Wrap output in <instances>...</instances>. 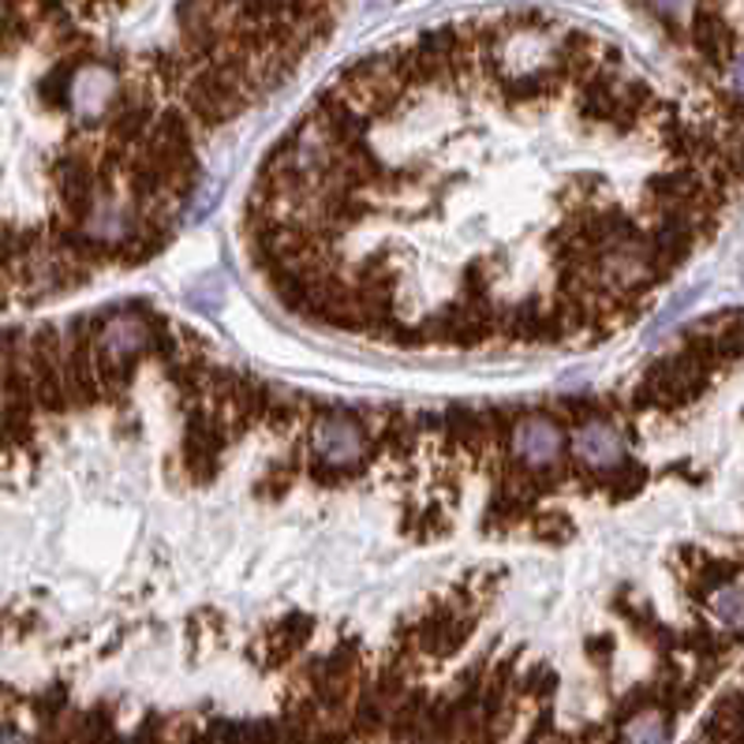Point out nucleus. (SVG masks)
Masks as SVG:
<instances>
[{"label":"nucleus","mask_w":744,"mask_h":744,"mask_svg":"<svg viewBox=\"0 0 744 744\" xmlns=\"http://www.w3.org/2000/svg\"><path fill=\"white\" fill-rule=\"evenodd\" d=\"M314 460L329 471H345L367 460L371 449V434L356 416L348 411H326V416L314 423Z\"/></svg>","instance_id":"obj_1"},{"label":"nucleus","mask_w":744,"mask_h":744,"mask_svg":"<svg viewBox=\"0 0 744 744\" xmlns=\"http://www.w3.org/2000/svg\"><path fill=\"white\" fill-rule=\"evenodd\" d=\"M505 442H509V453L524 464V468L542 471V468H554V464L565 457L568 437H565V427L557 423L554 416L531 411V416L516 419L513 431L505 434Z\"/></svg>","instance_id":"obj_2"},{"label":"nucleus","mask_w":744,"mask_h":744,"mask_svg":"<svg viewBox=\"0 0 744 744\" xmlns=\"http://www.w3.org/2000/svg\"><path fill=\"white\" fill-rule=\"evenodd\" d=\"M568 445H573V457L580 468H591V471H617L621 464L628 460V442H625V431L614 423V419L607 416H588L576 423L573 437H568Z\"/></svg>","instance_id":"obj_3"},{"label":"nucleus","mask_w":744,"mask_h":744,"mask_svg":"<svg viewBox=\"0 0 744 744\" xmlns=\"http://www.w3.org/2000/svg\"><path fill=\"white\" fill-rule=\"evenodd\" d=\"M670 730H673V719L667 711H659V707H651V711L636 715L633 722H625L617 730L621 744H667L670 741Z\"/></svg>","instance_id":"obj_4"},{"label":"nucleus","mask_w":744,"mask_h":744,"mask_svg":"<svg viewBox=\"0 0 744 744\" xmlns=\"http://www.w3.org/2000/svg\"><path fill=\"white\" fill-rule=\"evenodd\" d=\"M647 8H651L670 31L688 34V23H693V15L699 12V0H647Z\"/></svg>","instance_id":"obj_5"},{"label":"nucleus","mask_w":744,"mask_h":744,"mask_svg":"<svg viewBox=\"0 0 744 744\" xmlns=\"http://www.w3.org/2000/svg\"><path fill=\"white\" fill-rule=\"evenodd\" d=\"M308 744H360V737L352 733V725H322V730H311Z\"/></svg>","instance_id":"obj_6"}]
</instances>
